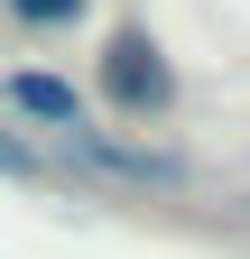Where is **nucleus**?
<instances>
[{"label": "nucleus", "mask_w": 250, "mask_h": 259, "mask_svg": "<svg viewBox=\"0 0 250 259\" xmlns=\"http://www.w3.org/2000/svg\"><path fill=\"white\" fill-rule=\"evenodd\" d=\"M93 83H102V102L130 111V120H167V111H176V65L158 56V37H148V28H111V37H102V65H93Z\"/></svg>", "instance_id": "1"}, {"label": "nucleus", "mask_w": 250, "mask_h": 259, "mask_svg": "<svg viewBox=\"0 0 250 259\" xmlns=\"http://www.w3.org/2000/svg\"><path fill=\"white\" fill-rule=\"evenodd\" d=\"M0 102H10L19 120H37V130H84V93L56 74V65H10V74H0Z\"/></svg>", "instance_id": "2"}, {"label": "nucleus", "mask_w": 250, "mask_h": 259, "mask_svg": "<svg viewBox=\"0 0 250 259\" xmlns=\"http://www.w3.org/2000/svg\"><path fill=\"white\" fill-rule=\"evenodd\" d=\"M93 176H120V185H176L185 176V157H167V148H130V139H102V130H74L65 139Z\"/></svg>", "instance_id": "3"}, {"label": "nucleus", "mask_w": 250, "mask_h": 259, "mask_svg": "<svg viewBox=\"0 0 250 259\" xmlns=\"http://www.w3.org/2000/svg\"><path fill=\"white\" fill-rule=\"evenodd\" d=\"M10 19H28V28H74L84 19V0H0Z\"/></svg>", "instance_id": "4"}, {"label": "nucleus", "mask_w": 250, "mask_h": 259, "mask_svg": "<svg viewBox=\"0 0 250 259\" xmlns=\"http://www.w3.org/2000/svg\"><path fill=\"white\" fill-rule=\"evenodd\" d=\"M0 176H28V185L47 176V157L28 148V139H10V120H0Z\"/></svg>", "instance_id": "5"}]
</instances>
